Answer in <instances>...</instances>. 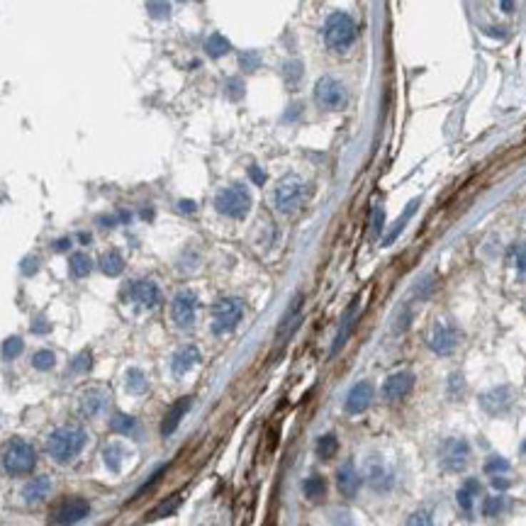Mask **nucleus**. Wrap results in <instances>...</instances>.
I'll list each match as a JSON object with an SVG mask.
<instances>
[{
	"label": "nucleus",
	"instance_id": "1",
	"mask_svg": "<svg viewBox=\"0 0 526 526\" xmlns=\"http://www.w3.org/2000/svg\"><path fill=\"white\" fill-rule=\"evenodd\" d=\"M37 465V453H34V446L27 443L25 439L15 436V439L5 441V446L0 448V468H3L5 475H27V472L34 470Z\"/></svg>",
	"mask_w": 526,
	"mask_h": 526
},
{
	"label": "nucleus",
	"instance_id": "2",
	"mask_svg": "<svg viewBox=\"0 0 526 526\" xmlns=\"http://www.w3.org/2000/svg\"><path fill=\"white\" fill-rule=\"evenodd\" d=\"M88 436L81 427H61L51 431L46 439V453L56 460V463H69L71 458H76L84 451Z\"/></svg>",
	"mask_w": 526,
	"mask_h": 526
},
{
	"label": "nucleus",
	"instance_id": "3",
	"mask_svg": "<svg viewBox=\"0 0 526 526\" xmlns=\"http://www.w3.org/2000/svg\"><path fill=\"white\" fill-rule=\"evenodd\" d=\"M356 39V22L348 13H341L336 10L327 17L324 22V44L332 51H344L353 44Z\"/></svg>",
	"mask_w": 526,
	"mask_h": 526
},
{
	"label": "nucleus",
	"instance_id": "4",
	"mask_svg": "<svg viewBox=\"0 0 526 526\" xmlns=\"http://www.w3.org/2000/svg\"><path fill=\"white\" fill-rule=\"evenodd\" d=\"M307 198V186L300 176H285V178L278 181L273 191V205L280 215H293L303 208Z\"/></svg>",
	"mask_w": 526,
	"mask_h": 526
},
{
	"label": "nucleus",
	"instance_id": "5",
	"mask_svg": "<svg viewBox=\"0 0 526 526\" xmlns=\"http://www.w3.org/2000/svg\"><path fill=\"white\" fill-rule=\"evenodd\" d=\"M215 210L224 217H232V220H241V217L249 215L251 210V193L246 191L241 183H234L229 188H222L215 198Z\"/></svg>",
	"mask_w": 526,
	"mask_h": 526
},
{
	"label": "nucleus",
	"instance_id": "6",
	"mask_svg": "<svg viewBox=\"0 0 526 526\" xmlns=\"http://www.w3.org/2000/svg\"><path fill=\"white\" fill-rule=\"evenodd\" d=\"M241 317H244V303L239 298H222L212 310V332L220 336L234 332Z\"/></svg>",
	"mask_w": 526,
	"mask_h": 526
},
{
	"label": "nucleus",
	"instance_id": "7",
	"mask_svg": "<svg viewBox=\"0 0 526 526\" xmlns=\"http://www.w3.org/2000/svg\"><path fill=\"white\" fill-rule=\"evenodd\" d=\"M315 100L322 110H341L348 100L346 86L334 76H322L315 86Z\"/></svg>",
	"mask_w": 526,
	"mask_h": 526
},
{
	"label": "nucleus",
	"instance_id": "8",
	"mask_svg": "<svg viewBox=\"0 0 526 526\" xmlns=\"http://www.w3.org/2000/svg\"><path fill=\"white\" fill-rule=\"evenodd\" d=\"M122 295H125V300H132V303L141 305L144 310H156L161 305V288L153 280H146V278L127 283Z\"/></svg>",
	"mask_w": 526,
	"mask_h": 526
},
{
	"label": "nucleus",
	"instance_id": "9",
	"mask_svg": "<svg viewBox=\"0 0 526 526\" xmlns=\"http://www.w3.org/2000/svg\"><path fill=\"white\" fill-rule=\"evenodd\" d=\"M198 293L195 290H181L171 303V319L178 329H191L198 315Z\"/></svg>",
	"mask_w": 526,
	"mask_h": 526
},
{
	"label": "nucleus",
	"instance_id": "10",
	"mask_svg": "<svg viewBox=\"0 0 526 526\" xmlns=\"http://www.w3.org/2000/svg\"><path fill=\"white\" fill-rule=\"evenodd\" d=\"M88 512H91V505L84 497H69L54 507V512H51V526H74L84 522Z\"/></svg>",
	"mask_w": 526,
	"mask_h": 526
},
{
	"label": "nucleus",
	"instance_id": "11",
	"mask_svg": "<svg viewBox=\"0 0 526 526\" xmlns=\"http://www.w3.org/2000/svg\"><path fill=\"white\" fill-rule=\"evenodd\" d=\"M468 458H470V446L463 439H446L441 443L439 460L443 470H451V472L463 470L468 465Z\"/></svg>",
	"mask_w": 526,
	"mask_h": 526
},
{
	"label": "nucleus",
	"instance_id": "12",
	"mask_svg": "<svg viewBox=\"0 0 526 526\" xmlns=\"http://www.w3.org/2000/svg\"><path fill=\"white\" fill-rule=\"evenodd\" d=\"M458 329L451 327V324H443L439 322L434 329H431V336H429V346L434 348L439 356H448V353L456 351L458 346Z\"/></svg>",
	"mask_w": 526,
	"mask_h": 526
},
{
	"label": "nucleus",
	"instance_id": "13",
	"mask_svg": "<svg viewBox=\"0 0 526 526\" xmlns=\"http://www.w3.org/2000/svg\"><path fill=\"white\" fill-rule=\"evenodd\" d=\"M412 388H415V375L410 370H400V373H393L383 383V398L388 402H398L407 398L412 393Z\"/></svg>",
	"mask_w": 526,
	"mask_h": 526
},
{
	"label": "nucleus",
	"instance_id": "14",
	"mask_svg": "<svg viewBox=\"0 0 526 526\" xmlns=\"http://www.w3.org/2000/svg\"><path fill=\"white\" fill-rule=\"evenodd\" d=\"M370 402H373V385H370L368 380H360L348 390L344 410L348 412V415H360V412L368 410Z\"/></svg>",
	"mask_w": 526,
	"mask_h": 526
},
{
	"label": "nucleus",
	"instance_id": "15",
	"mask_svg": "<svg viewBox=\"0 0 526 526\" xmlns=\"http://www.w3.org/2000/svg\"><path fill=\"white\" fill-rule=\"evenodd\" d=\"M480 407L487 415H505L512 407V390L510 388H495L482 393L480 398Z\"/></svg>",
	"mask_w": 526,
	"mask_h": 526
},
{
	"label": "nucleus",
	"instance_id": "16",
	"mask_svg": "<svg viewBox=\"0 0 526 526\" xmlns=\"http://www.w3.org/2000/svg\"><path fill=\"white\" fill-rule=\"evenodd\" d=\"M49 495H51V480L46 475L32 477V480L22 487V500H25V505H42Z\"/></svg>",
	"mask_w": 526,
	"mask_h": 526
},
{
	"label": "nucleus",
	"instance_id": "17",
	"mask_svg": "<svg viewBox=\"0 0 526 526\" xmlns=\"http://www.w3.org/2000/svg\"><path fill=\"white\" fill-rule=\"evenodd\" d=\"M191 405H193L191 398H181L178 402H173V405L168 407L166 417H163V422H161V434L163 436H171L176 429H178V424L183 422V417L191 412Z\"/></svg>",
	"mask_w": 526,
	"mask_h": 526
},
{
	"label": "nucleus",
	"instance_id": "18",
	"mask_svg": "<svg viewBox=\"0 0 526 526\" xmlns=\"http://www.w3.org/2000/svg\"><path fill=\"white\" fill-rule=\"evenodd\" d=\"M198 363H200V348L188 344V346H181L178 351L173 353V358H171V370H173L176 375H183Z\"/></svg>",
	"mask_w": 526,
	"mask_h": 526
},
{
	"label": "nucleus",
	"instance_id": "19",
	"mask_svg": "<svg viewBox=\"0 0 526 526\" xmlns=\"http://www.w3.org/2000/svg\"><path fill=\"white\" fill-rule=\"evenodd\" d=\"M336 485H339V490H341V495H344V497H356L358 490H360L358 470L353 468L351 463L341 465L339 472H336Z\"/></svg>",
	"mask_w": 526,
	"mask_h": 526
},
{
	"label": "nucleus",
	"instance_id": "20",
	"mask_svg": "<svg viewBox=\"0 0 526 526\" xmlns=\"http://www.w3.org/2000/svg\"><path fill=\"white\" fill-rule=\"evenodd\" d=\"M105 405H108V395H105L103 390L93 388V390H86L84 393V398H81V402H79V410L84 412L86 417H96L105 410Z\"/></svg>",
	"mask_w": 526,
	"mask_h": 526
},
{
	"label": "nucleus",
	"instance_id": "21",
	"mask_svg": "<svg viewBox=\"0 0 526 526\" xmlns=\"http://www.w3.org/2000/svg\"><path fill=\"white\" fill-rule=\"evenodd\" d=\"M100 270H103L105 275H110V278H115V275H120L122 270H125V258H122V253L120 251H105L103 256H100Z\"/></svg>",
	"mask_w": 526,
	"mask_h": 526
},
{
	"label": "nucleus",
	"instance_id": "22",
	"mask_svg": "<svg viewBox=\"0 0 526 526\" xmlns=\"http://www.w3.org/2000/svg\"><path fill=\"white\" fill-rule=\"evenodd\" d=\"M91 270H93V261H91L88 253H84V251L71 253V258H69L71 278H86V275H91Z\"/></svg>",
	"mask_w": 526,
	"mask_h": 526
},
{
	"label": "nucleus",
	"instance_id": "23",
	"mask_svg": "<svg viewBox=\"0 0 526 526\" xmlns=\"http://www.w3.org/2000/svg\"><path fill=\"white\" fill-rule=\"evenodd\" d=\"M110 429L117 431V434H129V436H137L139 434V422L134 417L125 415V412H115L110 419Z\"/></svg>",
	"mask_w": 526,
	"mask_h": 526
},
{
	"label": "nucleus",
	"instance_id": "24",
	"mask_svg": "<svg viewBox=\"0 0 526 526\" xmlns=\"http://www.w3.org/2000/svg\"><path fill=\"white\" fill-rule=\"evenodd\" d=\"M353 317H356V303L348 307L346 315H344V319H341L339 334H336V339H334V344H332V353H339V351H341V346L346 344L348 334H351V327H353Z\"/></svg>",
	"mask_w": 526,
	"mask_h": 526
},
{
	"label": "nucleus",
	"instance_id": "25",
	"mask_svg": "<svg viewBox=\"0 0 526 526\" xmlns=\"http://www.w3.org/2000/svg\"><path fill=\"white\" fill-rule=\"evenodd\" d=\"M205 51L212 56V59H222L224 54H229L232 51V42H229L224 34H210L208 39H205Z\"/></svg>",
	"mask_w": 526,
	"mask_h": 526
},
{
	"label": "nucleus",
	"instance_id": "26",
	"mask_svg": "<svg viewBox=\"0 0 526 526\" xmlns=\"http://www.w3.org/2000/svg\"><path fill=\"white\" fill-rule=\"evenodd\" d=\"M303 490H305V497H307V500L319 502V500L324 497V495H327V480H324L322 475H310V477H307V480H305Z\"/></svg>",
	"mask_w": 526,
	"mask_h": 526
},
{
	"label": "nucleus",
	"instance_id": "27",
	"mask_svg": "<svg viewBox=\"0 0 526 526\" xmlns=\"http://www.w3.org/2000/svg\"><path fill=\"white\" fill-rule=\"evenodd\" d=\"M417 208H419V200H415V203H410V205H407V208H405V212H402V217H400L398 222H395V227L390 229L385 239H383V246H390V244H393L395 239H398V236H400V232H402V227H405V224H407V220H410V217L415 215V210H417Z\"/></svg>",
	"mask_w": 526,
	"mask_h": 526
},
{
	"label": "nucleus",
	"instance_id": "28",
	"mask_svg": "<svg viewBox=\"0 0 526 526\" xmlns=\"http://www.w3.org/2000/svg\"><path fill=\"white\" fill-rule=\"evenodd\" d=\"M122 456H125V448H122L120 443H110V446H105V451H103L105 465H108L112 472H117L122 468Z\"/></svg>",
	"mask_w": 526,
	"mask_h": 526
},
{
	"label": "nucleus",
	"instance_id": "29",
	"mask_svg": "<svg viewBox=\"0 0 526 526\" xmlns=\"http://www.w3.org/2000/svg\"><path fill=\"white\" fill-rule=\"evenodd\" d=\"M480 492V485L477 480H468L463 485V490H458V505L463 512H470L472 510V500H475V495Z\"/></svg>",
	"mask_w": 526,
	"mask_h": 526
},
{
	"label": "nucleus",
	"instance_id": "30",
	"mask_svg": "<svg viewBox=\"0 0 526 526\" xmlns=\"http://www.w3.org/2000/svg\"><path fill=\"white\" fill-rule=\"evenodd\" d=\"M91 368H93V353L91 351H81L79 356H74V358H71V363H69V370L74 375H84Z\"/></svg>",
	"mask_w": 526,
	"mask_h": 526
},
{
	"label": "nucleus",
	"instance_id": "31",
	"mask_svg": "<svg viewBox=\"0 0 526 526\" xmlns=\"http://www.w3.org/2000/svg\"><path fill=\"white\" fill-rule=\"evenodd\" d=\"M336 448H339V441H336V436L334 434H324V436H319V441H317V456L322 458V460H329L336 453Z\"/></svg>",
	"mask_w": 526,
	"mask_h": 526
},
{
	"label": "nucleus",
	"instance_id": "32",
	"mask_svg": "<svg viewBox=\"0 0 526 526\" xmlns=\"http://www.w3.org/2000/svg\"><path fill=\"white\" fill-rule=\"evenodd\" d=\"M127 390L132 395H144L146 393V378L139 368L127 370Z\"/></svg>",
	"mask_w": 526,
	"mask_h": 526
},
{
	"label": "nucleus",
	"instance_id": "33",
	"mask_svg": "<svg viewBox=\"0 0 526 526\" xmlns=\"http://www.w3.org/2000/svg\"><path fill=\"white\" fill-rule=\"evenodd\" d=\"M22 348H25V341L20 339V336H10V339L3 341V348H0V353H3V360H13L22 353Z\"/></svg>",
	"mask_w": 526,
	"mask_h": 526
},
{
	"label": "nucleus",
	"instance_id": "34",
	"mask_svg": "<svg viewBox=\"0 0 526 526\" xmlns=\"http://www.w3.org/2000/svg\"><path fill=\"white\" fill-rule=\"evenodd\" d=\"M146 10L153 20H168L171 17V0H146Z\"/></svg>",
	"mask_w": 526,
	"mask_h": 526
},
{
	"label": "nucleus",
	"instance_id": "35",
	"mask_svg": "<svg viewBox=\"0 0 526 526\" xmlns=\"http://www.w3.org/2000/svg\"><path fill=\"white\" fill-rule=\"evenodd\" d=\"M303 71H305L303 64L293 59V61H288L285 66H283V79H285L288 86H298L300 81H303Z\"/></svg>",
	"mask_w": 526,
	"mask_h": 526
},
{
	"label": "nucleus",
	"instance_id": "36",
	"mask_svg": "<svg viewBox=\"0 0 526 526\" xmlns=\"http://www.w3.org/2000/svg\"><path fill=\"white\" fill-rule=\"evenodd\" d=\"M239 69L244 71V74H253L256 69H261V54H258V51H241Z\"/></svg>",
	"mask_w": 526,
	"mask_h": 526
},
{
	"label": "nucleus",
	"instance_id": "37",
	"mask_svg": "<svg viewBox=\"0 0 526 526\" xmlns=\"http://www.w3.org/2000/svg\"><path fill=\"white\" fill-rule=\"evenodd\" d=\"M54 363H56V356H54V351H49V348H42V351H37L32 356V365L37 370H51L54 368Z\"/></svg>",
	"mask_w": 526,
	"mask_h": 526
},
{
	"label": "nucleus",
	"instance_id": "38",
	"mask_svg": "<svg viewBox=\"0 0 526 526\" xmlns=\"http://www.w3.org/2000/svg\"><path fill=\"white\" fill-rule=\"evenodd\" d=\"M512 265L517 268V273L526 278V241L524 244H517L512 249Z\"/></svg>",
	"mask_w": 526,
	"mask_h": 526
},
{
	"label": "nucleus",
	"instance_id": "39",
	"mask_svg": "<svg viewBox=\"0 0 526 526\" xmlns=\"http://www.w3.org/2000/svg\"><path fill=\"white\" fill-rule=\"evenodd\" d=\"M405 526H436V524H434V517H431V512L419 510V512H415V514H410V517H407V524Z\"/></svg>",
	"mask_w": 526,
	"mask_h": 526
},
{
	"label": "nucleus",
	"instance_id": "40",
	"mask_svg": "<svg viewBox=\"0 0 526 526\" xmlns=\"http://www.w3.org/2000/svg\"><path fill=\"white\" fill-rule=\"evenodd\" d=\"M224 93H227L229 100H241V98H244V81H241V79H229L227 86H224Z\"/></svg>",
	"mask_w": 526,
	"mask_h": 526
},
{
	"label": "nucleus",
	"instance_id": "41",
	"mask_svg": "<svg viewBox=\"0 0 526 526\" xmlns=\"http://www.w3.org/2000/svg\"><path fill=\"white\" fill-rule=\"evenodd\" d=\"M485 470H487L490 475H500V472L510 470V463H507L505 458H500V456H492L487 463H485Z\"/></svg>",
	"mask_w": 526,
	"mask_h": 526
},
{
	"label": "nucleus",
	"instance_id": "42",
	"mask_svg": "<svg viewBox=\"0 0 526 526\" xmlns=\"http://www.w3.org/2000/svg\"><path fill=\"white\" fill-rule=\"evenodd\" d=\"M383 224H385V210L383 208H375L373 210V222H370V234H373V239L383 234Z\"/></svg>",
	"mask_w": 526,
	"mask_h": 526
},
{
	"label": "nucleus",
	"instance_id": "43",
	"mask_svg": "<svg viewBox=\"0 0 526 526\" xmlns=\"http://www.w3.org/2000/svg\"><path fill=\"white\" fill-rule=\"evenodd\" d=\"M178 505H181V497H173V500L163 502V505L158 507L156 512L149 514V519H161V517H166V514H173V512H176V507H178Z\"/></svg>",
	"mask_w": 526,
	"mask_h": 526
},
{
	"label": "nucleus",
	"instance_id": "44",
	"mask_svg": "<svg viewBox=\"0 0 526 526\" xmlns=\"http://www.w3.org/2000/svg\"><path fill=\"white\" fill-rule=\"evenodd\" d=\"M502 507H505V500L490 497L487 502H485V514H487V517H497V514L502 512Z\"/></svg>",
	"mask_w": 526,
	"mask_h": 526
},
{
	"label": "nucleus",
	"instance_id": "45",
	"mask_svg": "<svg viewBox=\"0 0 526 526\" xmlns=\"http://www.w3.org/2000/svg\"><path fill=\"white\" fill-rule=\"evenodd\" d=\"M37 268H39V258L29 256V258L22 261V273H25V275H34V273H37Z\"/></svg>",
	"mask_w": 526,
	"mask_h": 526
},
{
	"label": "nucleus",
	"instance_id": "46",
	"mask_svg": "<svg viewBox=\"0 0 526 526\" xmlns=\"http://www.w3.org/2000/svg\"><path fill=\"white\" fill-rule=\"evenodd\" d=\"M161 475H163V468H158V470L153 472V475L149 477V480H146L144 485H141V487H139V492L134 495V500H137V497H141V495H144V492H149V487H151V485L156 482V480H158V477H161Z\"/></svg>",
	"mask_w": 526,
	"mask_h": 526
},
{
	"label": "nucleus",
	"instance_id": "47",
	"mask_svg": "<svg viewBox=\"0 0 526 526\" xmlns=\"http://www.w3.org/2000/svg\"><path fill=\"white\" fill-rule=\"evenodd\" d=\"M249 176H251V181L256 183V186H263V183H265V173L258 166H251L249 168Z\"/></svg>",
	"mask_w": 526,
	"mask_h": 526
},
{
	"label": "nucleus",
	"instance_id": "48",
	"mask_svg": "<svg viewBox=\"0 0 526 526\" xmlns=\"http://www.w3.org/2000/svg\"><path fill=\"white\" fill-rule=\"evenodd\" d=\"M178 210L183 212V215H193V212L198 210V205H195L193 200H181V203H178Z\"/></svg>",
	"mask_w": 526,
	"mask_h": 526
},
{
	"label": "nucleus",
	"instance_id": "49",
	"mask_svg": "<svg viewBox=\"0 0 526 526\" xmlns=\"http://www.w3.org/2000/svg\"><path fill=\"white\" fill-rule=\"evenodd\" d=\"M117 222H120V220H117V217H112V215H100L98 217V227H115Z\"/></svg>",
	"mask_w": 526,
	"mask_h": 526
},
{
	"label": "nucleus",
	"instance_id": "50",
	"mask_svg": "<svg viewBox=\"0 0 526 526\" xmlns=\"http://www.w3.org/2000/svg\"><path fill=\"white\" fill-rule=\"evenodd\" d=\"M32 332H37V334L49 332V324H46L44 319H37V322H32Z\"/></svg>",
	"mask_w": 526,
	"mask_h": 526
},
{
	"label": "nucleus",
	"instance_id": "51",
	"mask_svg": "<svg viewBox=\"0 0 526 526\" xmlns=\"http://www.w3.org/2000/svg\"><path fill=\"white\" fill-rule=\"evenodd\" d=\"M51 249H54V251H66V249H71V239H56L54 244H51Z\"/></svg>",
	"mask_w": 526,
	"mask_h": 526
},
{
	"label": "nucleus",
	"instance_id": "52",
	"mask_svg": "<svg viewBox=\"0 0 526 526\" xmlns=\"http://www.w3.org/2000/svg\"><path fill=\"white\" fill-rule=\"evenodd\" d=\"M492 485H495V487H497V490H505V487H507V480H502V477H495Z\"/></svg>",
	"mask_w": 526,
	"mask_h": 526
},
{
	"label": "nucleus",
	"instance_id": "53",
	"mask_svg": "<svg viewBox=\"0 0 526 526\" xmlns=\"http://www.w3.org/2000/svg\"><path fill=\"white\" fill-rule=\"evenodd\" d=\"M79 241H81V244H88V241H91V234L81 232V234H79Z\"/></svg>",
	"mask_w": 526,
	"mask_h": 526
},
{
	"label": "nucleus",
	"instance_id": "54",
	"mask_svg": "<svg viewBox=\"0 0 526 526\" xmlns=\"http://www.w3.org/2000/svg\"><path fill=\"white\" fill-rule=\"evenodd\" d=\"M141 217H144V220H151V217H153V210L144 208V212H141Z\"/></svg>",
	"mask_w": 526,
	"mask_h": 526
}]
</instances>
